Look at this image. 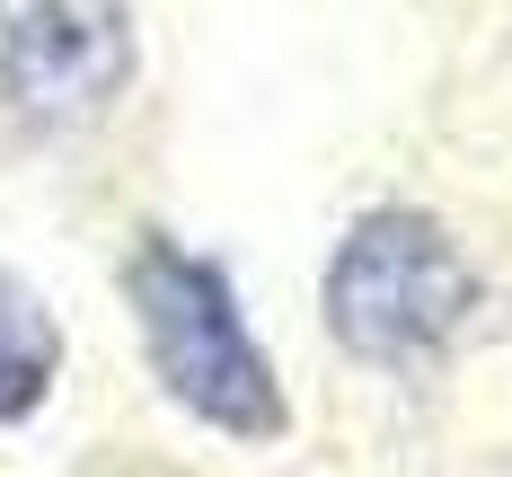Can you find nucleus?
<instances>
[{
	"mask_svg": "<svg viewBox=\"0 0 512 477\" xmlns=\"http://www.w3.org/2000/svg\"><path fill=\"white\" fill-rule=\"evenodd\" d=\"M124 310H133L142 363L168 389V407H186L204 433L248 442V451L292 433V389L221 257L168 239V230H142L124 257Z\"/></svg>",
	"mask_w": 512,
	"mask_h": 477,
	"instance_id": "1",
	"label": "nucleus"
},
{
	"mask_svg": "<svg viewBox=\"0 0 512 477\" xmlns=\"http://www.w3.org/2000/svg\"><path fill=\"white\" fill-rule=\"evenodd\" d=\"M142 36L124 0H0V106L36 133H80L124 106Z\"/></svg>",
	"mask_w": 512,
	"mask_h": 477,
	"instance_id": "3",
	"label": "nucleus"
},
{
	"mask_svg": "<svg viewBox=\"0 0 512 477\" xmlns=\"http://www.w3.org/2000/svg\"><path fill=\"white\" fill-rule=\"evenodd\" d=\"M62 354H71V336H62L53 301L27 283V274L0 265V433H9V424H36L53 407Z\"/></svg>",
	"mask_w": 512,
	"mask_h": 477,
	"instance_id": "4",
	"label": "nucleus"
},
{
	"mask_svg": "<svg viewBox=\"0 0 512 477\" xmlns=\"http://www.w3.org/2000/svg\"><path fill=\"white\" fill-rule=\"evenodd\" d=\"M486 283L468 265L460 230L424 204H371L345 221L336 257L318 274V310L327 336L354 354L362 371H424L460 345L477 318Z\"/></svg>",
	"mask_w": 512,
	"mask_h": 477,
	"instance_id": "2",
	"label": "nucleus"
}]
</instances>
